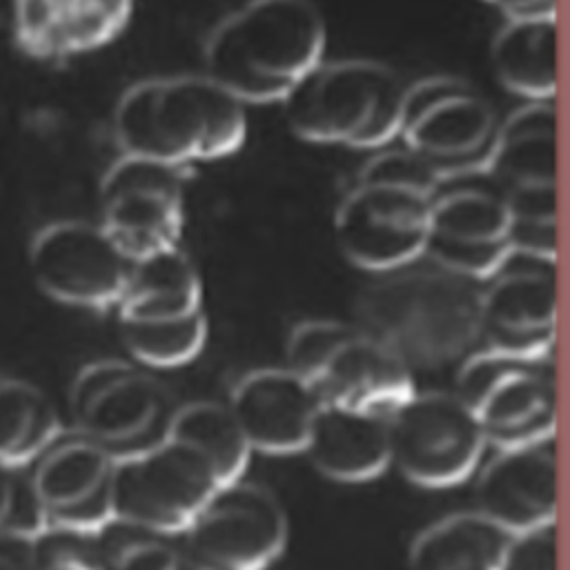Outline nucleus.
<instances>
[{
	"mask_svg": "<svg viewBox=\"0 0 570 570\" xmlns=\"http://www.w3.org/2000/svg\"><path fill=\"white\" fill-rule=\"evenodd\" d=\"M325 42L312 0H247L209 31L205 73L243 102H283L323 60Z\"/></svg>",
	"mask_w": 570,
	"mask_h": 570,
	"instance_id": "f257e3e1",
	"label": "nucleus"
},
{
	"mask_svg": "<svg viewBox=\"0 0 570 570\" xmlns=\"http://www.w3.org/2000/svg\"><path fill=\"white\" fill-rule=\"evenodd\" d=\"M114 136L122 154L183 167L225 158L245 142V102L207 73L147 78L120 94Z\"/></svg>",
	"mask_w": 570,
	"mask_h": 570,
	"instance_id": "f03ea898",
	"label": "nucleus"
},
{
	"mask_svg": "<svg viewBox=\"0 0 570 570\" xmlns=\"http://www.w3.org/2000/svg\"><path fill=\"white\" fill-rule=\"evenodd\" d=\"M405 89L383 62L321 60L283 100V111L307 142L383 147L401 131Z\"/></svg>",
	"mask_w": 570,
	"mask_h": 570,
	"instance_id": "7ed1b4c3",
	"label": "nucleus"
},
{
	"mask_svg": "<svg viewBox=\"0 0 570 570\" xmlns=\"http://www.w3.org/2000/svg\"><path fill=\"white\" fill-rule=\"evenodd\" d=\"M481 294L454 272L410 274L376 289L374 330L405 363L432 365L461 354L479 334Z\"/></svg>",
	"mask_w": 570,
	"mask_h": 570,
	"instance_id": "20e7f679",
	"label": "nucleus"
},
{
	"mask_svg": "<svg viewBox=\"0 0 570 570\" xmlns=\"http://www.w3.org/2000/svg\"><path fill=\"white\" fill-rule=\"evenodd\" d=\"M454 392L476 412L488 443L510 448L554 436V358L488 347L468 356Z\"/></svg>",
	"mask_w": 570,
	"mask_h": 570,
	"instance_id": "39448f33",
	"label": "nucleus"
},
{
	"mask_svg": "<svg viewBox=\"0 0 570 570\" xmlns=\"http://www.w3.org/2000/svg\"><path fill=\"white\" fill-rule=\"evenodd\" d=\"M220 485L214 465L176 439L116 456L111 474L114 519L180 537Z\"/></svg>",
	"mask_w": 570,
	"mask_h": 570,
	"instance_id": "423d86ee",
	"label": "nucleus"
},
{
	"mask_svg": "<svg viewBox=\"0 0 570 570\" xmlns=\"http://www.w3.org/2000/svg\"><path fill=\"white\" fill-rule=\"evenodd\" d=\"M287 539V514L278 497L240 476L214 490L180 534V548L187 566L258 570L285 552Z\"/></svg>",
	"mask_w": 570,
	"mask_h": 570,
	"instance_id": "0eeeda50",
	"label": "nucleus"
},
{
	"mask_svg": "<svg viewBox=\"0 0 570 570\" xmlns=\"http://www.w3.org/2000/svg\"><path fill=\"white\" fill-rule=\"evenodd\" d=\"M392 463L423 488L470 476L488 443L476 412L456 392H414L390 414Z\"/></svg>",
	"mask_w": 570,
	"mask_h": 570,
	"instance_id": "6e6552de",
	"label": "nucleus"
},
{
	"mask_svg": "<svg viewBox=\"0 0 570 570\" xmlns=\"http://www.w3.org/2000/svg\"><path fill=\"white\" fill-rule=\"evenodd\" d=\"M497 129L490 102L461 78L430 76L405 89L399 136L443 178L483 171Z\"/></svg>",
	"mask_w": 570,
	"mask_h": 570,
	"instance_id": "1a4fd4ad",
	"label": "nucleus"
},
{
	"mask_svg": "<svg viewBox=\"0 0 570 570\" xmlns=\"http://www.w3.org/2000/svg\"><path fill=\"white\" fill-rule=\"evenodd\" d=\"M100 225L131 258L176 247L185 225L183 165L122 154L98 187Z\"/></svg>",
	"mask_w": 570,
	"mask_h": 570,
	"instance_id": "9d476101",
	"label": "nucleus"
},
{
	"mask_svg": "<svg viewBox=\"0 0 570 570\" xmlns=\"http://www.w3.org/2000/svg\"><path fill=\"white\" fill-rule=\"evenodd\" d=\"M131 265L100 223L56 220L40 227L29 243L36 285L49 298L73 307H118Z\"/></svg>",
	"mask_w": 570,
	"mask_h": 570,
	"instance_id": "9b49d317",
	"label": "nucleus"
},
{
	"mask_svg": "<svg viewBox=\"0 0 570 570\" xmlns=\"http://www.w3.org/2000/svg\"><path fill=\"white\" fill-rule=\"evenodd\" d=\"M432 196L381 183H358L334 214V236L356 267L387 272L425 254Z\"/></svg>",
	"mask_w": 570,
	"mask_h": 570,
	"instance_id": "f8f14e48",
	"label": "nucleus"
},
{
	"mask_svg": "<svg viewBox=\"0 0 570 570\" xmlns=\"http://www.w3.org/2000/svg\"><path fill=\"white\" fill-rule=\"evenodd\" d=\"M512 220L508 198L490 178L485 185H439L425 254L459 276H492L514 252Z\"/></svg>",
	"mask_w": 570,
	"mask_h": 570,
	"instance_id": "ddd939ff",
	"label": "nucleus"
},
{
	"mask_svg": "<svg viewBox=\"0 0 570 570\" xmlns=\"http://www.w3.org/2000/svg\"><path fill=\"white\" fill-rule=\"evenodd\" d=\"M76 428L114 445L142 441L167 412V390L127 361L102 358L85 365L69 392Z\"/></svg>",
	"mask_w": 570,
	"mask_h": 570,
	"instance_id": "4468645a",
	"label": "nucleus"
},
{
	"mask_svg": "<svg viewBox=\"0 0 570 570\" xmlns=\"http://www.w3.org/2000/svg\"><path fill=\"white\" fill-rule=\"evenodd\" d=\"M31 490L47 521L102 530L114 521L111 448L78 434H60L36 461Z\"/></svg>",
	"mask_w": 570,
	"mask_h": 570,
	"instance_id": "2eb2a0df",
	"label": "nucleus"
},
{
	"mask_svg": "<svg viewBox=\"0 0 570 570\" xmlns=\"http://www.w3.org/2000/svg\"><path fill=\"white\" fill-rule=\"evenodd\" d=\"M321 403L316 385L289 367L252 370L229 396L252 450L263 454L305 452Z\"/></svg>",
	"mask_w": 570,
	"mask_h": 570,
	"instance_id": "dca6fc26",
	"label": "nucleus"
},
{
	"mask_svg": "<svg viewBox=\"0 0 570 570\" xmlns=\"http://www.w3.org/2000/svg\"><path fill=\"white\" fill-rule=\"evenodd\" d=\"M134 0H13L16 45L36 60L96 51L129 24Z\"/></svg>",
	"mask_w": 570,
	"mask_h": 570,
	"instance_id": "f3484780",
	"label": "nucleus"
},
{
	"mask_svg": "<svg viewBox=\"0 0 570 570\" xmlns=\"http://www.w3.org/2000/svg\"><path fill=\"white\" fill-rule=\"evenodd\" d=\"M476 510L510 532L557 519V454L552 436L499 448L476 481Z\"/></svg>",
	"mask_w": 570,
	"mask_h": 570,
	"instance_id": "a211bd4d",
	"label": "nucleus"
},
{
	"mask_svg": "<svg viewBox=\"0 0 570 570\" xmlns=\"http://www.w3.org/2000/svg\"><path fill=\"white\" fill-rule=\"evenodd\" d=\"M479 330L488 347L548 354L557 336L554 269L528 267L497 276L481 294Z\"/></svg>",
	"mask_w": 570,
	"mask_h": 570,
	"instance_id": "6ab92c4d",
	"label": "nucleus"
},
{
	"mask_svg": "<svg viewBox=\"0 0 570 570\" xmlns=\"http://www.w3.org/2000/svg\"><path fill=\"white\" fill-rule=\"evenodd\" d=\"M314 385L323 401L387 416L416 392L405 358L363 330L338 347Z\"/></svg>",
	"mask_w": 570,
	"mask_h": 570,
	"instance_id": "aec40b11",
	"label": "nucleus"
},
{
	"mask_svg": "<svg viewBox=\"0 0 570 570\" xmlns=\"http://www.w3.org/2000/svg\"><path fill=\"white\" fill-rule=\"evenodd\" d=\"M483 171L508 200L554 194L557 111L550 100H530L499 125Z\"/></svg>",
	"mask_w": 570,
	"mask_h": 570,
	"instance_id": "412c9836",
	"label": "nucleus"
},
{
	"mask_svg": "<svg viewBox=\"0 0 570 570\" xmlns=\"http://www.w3.org/2000/svg\"><path fill=\"white\" fill-rule=\"evenodd\" d=\"M305 454L327 479L343 483L370 481L392 463L390 416L323 401Z\"/></svg>",
	"mask_w": 570,
	"mask_h": 570,
	"instance_id": "4be33fe9",
	"label": "nucleus"
},
{
	"mask_svg": "<svg viewBox=\"0 0 570 570\" xmlns=\"http://www.w3.org/2000/svg\"><path fill=\"white\" fill-rule=\"evenodd\" d=\"M510 530L483 514H450L423 532L410 546V566L419 570H503Z\"/></svg>",
	"mask_w": 570,
	"mask_h": 570,
	"instance_id": "5701e85b",
	"label": "nucleus"
},
{
	"mask_svg": "<svg viewBox=\"0 0 570 570\" xmlns=\"http://www.w3.org/2000/svg\"><path fill=\"white\" fill-rule=\"evenodd\" d=\"M118 318H178L203 309V285L196 265L180 245L138 258L118 303Z\"/></svg>",
	"mask_w": 570,
	"mask_h": 570,
	"instance_id": "b1692460",
	"label": "nucleus"
},
{
	"mask_svg": "<svg viewBox=\"0 0 570 570\" xmlns=\"http://www.w3.org/2000/svg\"><path fill=\"white\" fill-rule=\"evenodd\" d=\"M490 56L505 89L530 100H550L557 91V18H508Z\"/></svg>",
	"mask_w": 570,
	"mask_h": 570,
	"instance_id": "393cba45",
	"label": "nucleus"
},
{
	"mask_svg": "<svg viewBox=\"0 0 570 570\" xmlns=\"http://www.w3.org/2000/svg\"><path fill=\"white\" fill-rule=\"evenodd\" d=\"M165 436L203 452L214 465L220 485L240 479L254 452L229 403L191 401L180 405L169 416Z\"/></svg>",
	"mask_w": 570,
	"mask_h": 570,
	"instance_id": "a878e982",
	"label": "nucleus"
},
{
	"mask_svg": "<svg viewBox=\"0 0 570 570\" xmlns=\"http://www.w3.org/2000/svg\"><path fill=\"white\" fill-rule=\"evenodd\" d=\"M58 412L49 396L20 379L0 376V461L33 463L58 436Z\"/></svg>",
	"mask_w": 570,
	"mask_h": 570,
	"instance_id": "bb28decb",
	"label": "nucleus"
},
{
	"mask_svg": "<svg viewBox=\"0 0 570 570\" xmlns=\"http://www.w3.org/2000/svg\"><path fill=\"white\" fill-rule=\"evenodd\" d=\"M127 352L149 367H178L194 361L207 341V316L203 309L156 321L120 318Z\"/></svg>",
	"mask_w": 570,
	"mask_h": 570,
	"instance_id": "cd10ccee",
	"label": "nucleus"
},
{
	"mask_svg": "<svg viewBox=\"0 0 570 570\" xmlns=\"http://www.w3.org/2000/svg\"><path fill=\"white\" fill-rule=\"evenodd\" d=\"M33 568H107L102 530L47 521L33 532Z\"/></svg>",
	"mask_w": 570,
	"mask_h": 570,
	"instance_id": "c85d7f7f",
	"label": "nucleus"
},
{
	"mask_svg": "<svg viewBox=\"0 0 570 570\" xmlns=\"http://www.w3.org/2000/svg\"><path fill=\"white\" fill-rule=\"evenodd\" d=\"M358 327H352L341 321H303L298 323L287 338L285 356L287 367L307 381L316 383L330 358L338 347L352 338Z\"/></svg>",
	"mask_w": 570,
	"mask_h": 570,
	"instance_id": "c756f323",
	"label": "nucleus"
},
{
	"mask_svg": "<svg viewBox=\"0 0 570 570\" xmlns=\"http://www.w3.org/2000/svg\"><path fill=\"white\" fill-rule=\"evenodd\" d=\"M443 180V174L419 151L405 149H390L372 156L361 174L358 183H381L392 187H405L421 194L432 196Z\"/></svg>",
	"mask_w": 570,
	"mask_h": 570,
	"instance_id": "7c9ffc66",
	"label": "nucleus"
},
{
	"mask_svg": "<svg viewBox=\"0 0 570 570\" xmlns=\"http://www.w3.org/2000/svg\"><path fill=\"white\" fill-rule=\"evenodd\" d=\"M557 561V519H552L510 534L503 570H554Z\"/></svg>",
	"mask_w": 570,
	"mask_h": 570,
	"instance_id": "2f4dec72",
	"label": "nucleus"
},
{
	"mask_svg": "<svg viewBox=\"0 0 570 570\" xmlns=\"http://www.w3.org/2000/svg\"><path fill=\"white\" fill-rule=\"evenodd\" d=\"M24 512H31L47 521V517L31 490V483L27 481V485H24L18 479V468L0 461V525L27 530L24 521L20 519Z\"/></svg>",
	"mask_w": 570,
	"mask_h": 570,
	"instance_id": "473e14b6",
	"label": "nucleus"
},
{
	"mask_svg": "<svg viewBox=\"0 0 570 570\" xmlns=\"http://www.w3.org/2000/svg\"><path fill=\"white\" fill-rule=\"evenodd\" d=\"M0 568H33V532L0 525Z\"/></svg>",
	"mask_w": 570,
	"mask_h": 570,
	"instance_id": "72a5a7b5",
	"label": "nucleus"
},
{
	"mask_svg": "<svg viewBox=\"0 0 570 570\" xmlns=\"http://www.w3.org/2000/svg\"><path fill=\"white\" fill-rule=\"evenodd\" d=\"M501 9L508 18H534V16H554L557 0H488Z\"/></svg>",
	"mask_w": 570,
	"mask_h": 570,
	"instance_id": "f704fd0d",
	"label": "nucleus"
}]
</instances>
